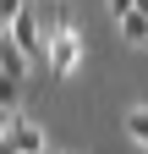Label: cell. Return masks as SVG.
Wrapping results in <instances>:
<instances>
[{
  "mask_svg": "<svg viewBox=\"0 0 148 154\" xmlns=\"http://www.w3.org/2000/svg\"><path fill=\"white\" fill-rule=\"evenodd\" d=\"M44 61H49V77H71V72L82 66V33H77L71 17L49 33V55H44Z\"/></svg>",
  "mask_w": 148,
  "mask_h": 154,
  "instance_id": "6da1fadb",
  "label": "cell"
},
{
  "mask_svg": "<svg viewBox=\"0 0 148 154\" xmlns=\"http://www.w3.org/2000/svg\"><path fill=\"white\" fill-rule=\"evenodd\" d=\"M11 149H16V154H44V127L16 116V127H11Z\"/></svg>",
  "mask_w": 148,
  "mask_h": 154,
  "instance_id": "7a4b0ae2",
  "label": "cell"
},
{
  "mask_svg": "<svg viewBox=\"0 0 148 154\" xmlns=\"http://www.w3.org/2000/svg\"><path fill=\"white\" fill-rule=\"evenodd\" d=\"M0 66H6L11 77H28V66H33V55L11 38V28H6V38H0Z\"/></svg>",
  "mask_w": 148,
  "mask_h": 154,
  "instance_id": "3957f363",
  "label": "cell"
},
{
  "mask_svg": "<svg viewBox=\"0 0 148 154\" xmlns=\"http://www.w3.org/2000/svg\"><path fill=\"white\" fill-rule=\"evenodd\" d=\"M115 22H121V38H126V44H148V17L137 6L126 11V17H115Z\"/></svg>",
  "mask_w": 148,
  "mask_h": 154,
  "instance_id": "277c9868",
  "label": "cell"
},
{
  "mask_svg": "<svg viewBox=\"0 0 148 154\" xmlns=\"http://www.w3.org/2000/svg\"><path fill=\"white\" fill-rule=\"evenodd\" d=\"M126 138L148 154V105H132V110H126Z\"/></svg>",
  "mask_w": 148,
  "mask_h": 154,
  "instance_id": "5b68a950",
  "label": "cell"
},
{
  "mask_svg": "<svg viewBox=\"0 0 148 154\" xmlns=\"http://www.w3.org/2000/svg\"><path fill=\"white\" fill-rule=\"evenodd\" d=\"M16 99H22V77H11L0 66V110H16Z\"/></svg>",
  "mask_w": 148,
  "mask_h": 154,
  "instance_id": "8992f818",
  "label": "cell"
},
{
  "mask_svg": "<svg viewBox=\"0 0 148 154\" xmlns=\"http://www.w3.org/2000/svg\"><path fill=\"white\" fill-rule=\"evenodd\" d=\"M22 6H28V0H0V28H11L16 17H22Z\"/></svg>",
  "mask_w": 148,
  "mask_h": 154,
  "instance_id": "52a82bcc",
  "label": "cell"
},
{
  "mask_svg": "<svg viewBox=\"0 0 148 154\" xmlns=\"http://www.w3.org/2000/svg\"><path fill=\"white\" fill-rule=\"evenodd\" d=\"M132 6H137V0H110V11H115V17H126Z\"/></svg>",
  "mask_w": 148,
  "mask_h": 154,
  "instance_id": "ba28073f",
  "label": "cell"
},
{
  "mask_svg": "<svg viewBox=\"0 0 148 154\" xmlns=\"http://www.w3.org/2000/svg\"><path fill=\"white\" fill-rule=\"evenodd\" d=\"M0 38H6V28H0Z\"/></svg>",
  "mask_w": 148,
  "mask_h": 154,
  "instance_id": "9c48e42d",
  "label": "cell"
}]
</instances>
